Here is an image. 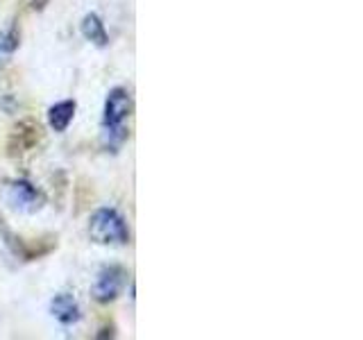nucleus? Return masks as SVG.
Returning <instances> with one entry per match:
<instances>
[{"mask_svg":"<svg viewBox=\"0 0 363 340\" xmlns=\"http://www.w3.org/2000/svg\"><path fill=\"white\" fill-rule=\"evenodd\" d=\"M89 234L100 245H125L130 241V230L123 215L116 209L102 207L89 222Z\"/></svg>","mask_w":363,"mask_h":340,"instance_id":"f257e3e1","label":"nucleus"},{"mask_svg":"<svg viewBox=\"0 0 363 340\" xmlns=\"http://www.w3.org/2000/svg\"><path fill=\"white\" fill-rule=\"evenodd\" d=\"M132 113V98L125 89H113L107 96L105 102V118H102V125H105L107 134L111 139L123 141L125 139V130L123 123L130 118Z\"/></svg>","mask_w":363,"mask_h":340,"instance_id":"f03ea898","label":"nucleus"},{"mask_svg":"<svg viewBox=\"0 0 363 340\" xmlns=\"http://www.w3.org/2000/svg\"><path fill=\"white\" fill-rule=\"evenodd\" d=\"M123 283H125V270L121 266L102 268L94 283V298L98 302H111L121 293Z\"/></svg>","mask_w":363,"mask_h":340,"instance_id":"7ed1b4c3","label":"nucleus"},{"mask_svg":"<svg viewBox=\"0 0 363 340\" xmlns=\"http://www.w3.org/2000/svg\"><path fill=\"white\" fill-rule=\"evenodd\" d=\"M7 196H9V202L21 211H37L43 202L41 193L32 184H28V181H14V184L9 186Z\"/></svg>","mask_w":363,"mask_h":340,"instance_id":"20e7f679","label":"nucleus"},{"mask_svg":"<svg viewBox=\"0 0 363 340\" xmlns=\"http://www.w3.org/2000/svg\"><path fill=\"white\" fill-rule=\"evenodd\" d=\"M50 311L62 324H73L79 320V306L73 300V295H68V293L55 295V300L50 302Z\"/></svg>","mask_w":363,"mask_h":340,"instance_id":"39448f33","label":"nucleus"},{"mask_svg":"<svg viewBox=\"0 0 363 340\" xmlns=\"http://www.w3.org/2000/svg\"><path fill=\"white\" fill-rule=\"evenodd\" d=\"M75 116V102L73 100H64V102H57L55 107H50L48 111V120H50V128L55 132H64L68 125H71Z\"/></svg>","mask_w":363,"mask_h":340,"instance_id":"423d86ee","label":"nucleus"},{"mask_svg":"<svg viewBox=\"0 0 363 340\" xmlns=\"http://www.w3.org/2000/svg\"><path fill=\"white\" fill-rule=\"evenodd\" d=\"M82 34L94 41L96 45H107V30H105V23L100 21L98 14H89L84 16V23H82Z\"/></svg>","mask_w":363,"mask_h":340,"instance_id":"0eeeda50","label":"nucleus"},{"mask_svg":"<svg viewBox=\"0 0 363 340\" xmlns=\"http://www.w3.org/2000/svg\"><path fill=\"white\" fill-rule=\"evenodd\" d=\"M28 3H30V7H32V9H43L45 5L50 3V0H28Z\"/></svg>","mask_w":363,"mask_h":340,"instance_id":"6e6552de","label":"nucleus"}]
</instances>
